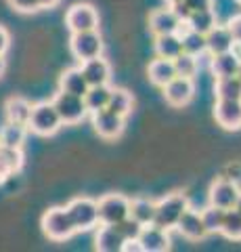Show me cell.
<instances>
[{
  "instance_id": "cell-1",
  "label": "cell",
  "mask_w": 241,
  "mask_h": 252,
  "mask_svg": "<svg viewBox=\"0 0 241 252\" xmlns=\"http://www.w3.org/2000/svg\"><path fill=\"white\" fill-rule=\"evenodd\" d=\"M63 126L53 101H40L32 105V114L27 120V130L38 137H53Z\"/></svg>"
},
{
  "instance_id": "cell-2",
  "label": "cell",
  "mask_w": 241,
  "mask_h": 252,
  "mask_svg": "<svg viewBox=\"0 0 241 252\" xmlns=\"http://www.w3.org/2000/svg\"><path fill=\"white\" fill-rule=\"evenodd\" d=\"M189 208V200H187L185 193H170V195H164L161 200L155 202V220L153 225L161 227V229H174L178 219L183 217V212Z\"/></svg>"
},
{
  "instance_id": "cell-3",
  "label": "cell",
  "mask_w": 241,
  "mask_h": 252,
  "mask_svg": "<svg viewBox=\"0 0 241 252\" xmlns=\"http://www.w3.org/2000/svg\"><path fill=\"white\" fill-rule=\"evenodd\" d=\"M42 231L53 242H65L76 233V227L72 223V219H69L67 210L55 206V208H49L42 215Z\"/></svg>"
},
{
  "instance_id": "cell-4",
  "label": "cell",
  "mask_w": 241,
  "mask_h": 252,
  "mask_svg": "<svg viewBox=\"0 0 241 252\" xmlns=\"http://www.w3.org/2000/svg\"><path fill=\"white\" fill-rule=\"evenodd\" d=\"M53 105H55L63 126L65 124L74 126L78 122H82L84 118H86V114H88L86 103H84V97H78V94L65 93V91H59L55 97H53Z\"/></svg>"
},
{
  "instance_id": "cell-5",
  "label": "cell",
  "mask_w": 241,
  "mask_h": 252,
  "mask_svg": "<svg viewBox=\"0 0 241 252\" xmlns=\"http://www.w3.org/2000/svg\"><path fill=\"white\" fill-rule=\"evenodd\" d=\"M69 219L76 227V231H90L99 225V212L97 200L92 198H74L65 206Z\"/></svg>"
},
{
  "instance_id": "cell-6",
  "label": "cell",
  "mask_w": 241,
  "mask_h": 252,
  "mask_svg": "<svg viewBox=\"0 0 241 252\" xmlns=\"http://www.w3.org/2000/svg\"><path fill=\"white\" fill-rule=\"evenodd\" d=\"M69 51L78 61H88L103 55V38H101L99 30L88 32H76L69 38Z\"/></svg>"
},
{
  "instance_id": "cell-7",
  "label": "cell",
  "mask_w": 241,
  "mask_h": 252,
  "mask_svg": "<svg viewBox=\"0 0 241 252\" xmlns=\"http://www.w3.org/2000/svg\"><path fill=\"white\" fill-rule=\"evenodd\" d=\"M99 225H115L130 212V200L122 193H107L97 202Z\"/></svg>"
},
{
  "instance_id": "cell-8",
  "label": "cell",
  "mask_w": 241,
  "mask_h": 252,
  "mask_svg": "<svg viewBox=\"0 0 241 252\" xmlns=\"http://www.w3.org/2000/svg\"><path fill=\"white\" fill-rule=\"evenodd\" d=\"M65 26L69 28L72 34H76V32L99 30V13L88 2H76L65 13Z\"/></svg>"
},
{
  "instance_id": "cell-9",
  "label": "cell",
  "mask_w": 241,
  "mask_h": 252,
  "mask_svg": "<svg viewBox=\"0 0 241 252\" xmlns=\"http://www.w3.org/2000/svg\"><path fill=\"white\" fill-rule=\"evenodd\" d=\"M92 126H95V132L101 139L113 141L124 132L126 118H122L118 114H113L111 109L103 107V109H99V112H92Z\"/></svg>"
},
{
  "instance_id": "cell-10",
  "label": "cell",
  "mask_w": 241,
  "mask_h": 252,
  "mask_svg": "<svg viewBox=\"0 0 241 252\" xmlns=\"http://www.w3.org/2000/svg\"><path fill=\"white\" fill-rule=\"evenodd\" d=\"M241 189L237 185V181H231V179H216L212 187H210V193H208V200L212 206H218L222 210H229V208H235V202L239 198Z\"/></svg>"
},
{
  "instance_id": "cell-11",
  "label": "cell",
  "mask_w": 241,
  "mask_h": 252,
  "mask_svg": "<svg viewBox=\"0 0 241 252\" xmlns=\"http://www.w3.org/2000/svg\"><path fill=\"white\" fill-rule=\"evenodd\" d=\"M164 99L168 105L172 107H183L193 99L195 94V84H193V78H185V76H174L164 89Z\"/></svg>"
},
{
  "instance_id": "cell-12",
  "label": "cell",
  "mask_w": 241,
  "mask_h": 252,
  "mask_svg": "<svg viewBox=\"0 0 241 252\" xmlns=\"http://www.w3.org/2000/svg\"><path fill=\"white\" fill-rule=\"evenodd\" d=\"M214 120L224 130L241 128V99H216Z\"/></svg>"
},
{
  "instance_id": "cell-13",
  "label": "cell",
  "mask_w": 241,
  "mask_h": 252,
  "mask_svg": "<svg viewBox=\"0 0 241 252\" xmlns=\"http://www.w3.org/2000/svg\"><path fill=\"white\" fill-rule=\"evenodd\" d=\"M174 229L183 235V238L187 240H193V242H197V240H204L208 231H206V227H204V220H201V215H199V210H193L191 206L187 208L183 212V217L178 219V223Z\"/></svg>"
},
{
  "instance_id": "cell-14",
  "label": "cell",
  "mask_w": 241,
  "mask_h": 252,
  "mask_svg": "<svg viewBox=\"0 0 241 252\" xmlns=\"http://www.w3.org/2000/svg\"><path fill=\"white\" fill-rule=\"evenodd\" d=\"M138 244H141L143 252H164L170 250V235L166 229L158 225H145L141 233H138Z\"/></svg>"
},
{
  "instance_id": "cell-15",
  "label": "cell",
  "mask_w": 241,
  "mask_h": 252,
  "mask_svg": "<svg viewBox=\"0 0 241 252\" xmlns=\"http://www.w3.org/2000/svg\"><path fill=\"white\" fill-rule=\"evenodd\" d=\"M82 74L86 78L88 86H99V84H109L111 80V65L109 61L103 57H95L88 61H82Z\"/></svg>"
},
{
  "instance_id": "cell-16",
  "label": "cell",
  "mask_w": 241,
  "mask_h": 252,
  "mask_svg": "<svg viewBox=\"0 0 241 252\" xmlns=\"http://www.w3.org/2000/svg\"><path fill=\"white\" fill-rule=\"evenodd\" d=\"M178 23L181 19L174 15V11L170 9H155L149 15V30L153 36H161V34H176Z\"/></svg>"
},
{
  "instance_id": "cell-17",
  "label": "cell",
  "mask_w": 241,
  "mask_h": 252,
  "mask_svg": "<svg viewBox=\"0 0 241 252\" xmlns=\"http://www.w3.org/2000/svg\"><path fill=\"white\" fill-rule=\"evenodd\" d=\"M147 76H149V82L153 86H158V89H164V86L176 76L172 59H164V57L153 59L149 63V67H147Z\"/></svg>"
},
{
  "instance_id": "cell-18",
  "label": "cell",
  "mask_w": 241,
  "mask_h": 252,
  "mask_svg": "<svg viewBox=\"0 0 241 252\" xmlns=\"http://www.w3.org/2000/svg\"><path fill=\"white\" fill-rule=\"evenodd\" d=\"M233 36H231V32L227 26H216L212 28L206 34V49L210 55H218V53H227L233 49Z\"/></svg>"
},
{
  "instance_id": "cell-19",
  "label": "cell",
  "mask_w": 241,
  "mask_h": 252,
  "mask_svg": "<svg viewBox=\"0 0 241 252\" xmlns=\"http://www.w3.org/2000/svg\"><path fill=\"white\" fill-rule=\"evenodd\" d=\"M124 240L120 231L115 229L113 225H103L99 227V231L95 235V250L99 252H122L124 246Z\"/></svg>"
},
{
  "instance_id": "cell-20",
  "label": "cell",
  "mask_w": 241,
  "mask_h": 252,
  "mask_svg": "<svg viewBox=\"0 0 241 252\" xmlns=\"http://www.w3.org/2000/svg\"><path fill=\"white\" fill-rule=\"evenodd\" d=\"M88 89L90 86H88L86 78H84L80 67H69L59 78V91H65V93L78 94V97H84Z\"/></svg>"
},
{
  "instance_id": "cell-21",
  "label": "cell",
  "mask_w": 241,
  "mask_h": 252,
  "mask_svg": "<svg viewBox=\"0 0 241 252\" xmlns=\"http://www.w3.org/2000/svg\"><path fill=\"white\" fill-rule=\"evenodd\" d=\"M239 57L233 51L227 53H218V55H212L210 59V69H212L214 78H227V76H237V69H239Z\"/></svg>"
},
{
  "instance_id": "cell-22",
  "label": "cell",
  "mask_w": 241,
  "mask_h": 252,
  "mask_svg": "<svg viewBox=\"0 0 241 252\" xmlns=\"http://www.w3.org/2000/svg\"><path fill=\"white\" fill-rule=\"evenodd\" d=\"M32 105L26 97H9L4 103V116L9 122H17V124H23L27 126V120H29V114H32Z\"/></svg>"
},
{
  "instance_id": "cell-23",
  "label": "cell",
  "mask_w": 241,
  "mask_h": 252,
  "mask_svg": "<svg viewBox=\"0 0 241 252\" xmlns=\"http://www.w3.org/2000/svg\"><path fill=\"white\" fill-rule=\"evenodd\" d=\"M26 137H27V126L17 124V122H9V120H6L4 126L0 128V145H2V147L21 149L23 143H26Z\"/></svg>"
},
{
  "instance_id": "cell-24",
  "label": "cell",
  "mask_w": 241,
  "mask_h": 252,
  "mask_svg": "<svg viewBox=\"0 0 241 252\" xmlns=\"http://www.w3.org/2000/svg\"><path fill=\"white\" fill-rule=\"evenodd\" d=\"M153 49H155L158 57L174 59L183 53V40L178 34H161V36H155Z\"/></svg>"
},
{
  "instance_id": "cell-25",
  "label": "cell",
  "mask_w": 241,
  "mask_h": 252,
  "mask_svg": "<svg viewBox=\"0 0 241 252\" xmlns=\"http://www.w3.org/2000/svg\"><path fill=\"white\" fill-rule=\"evenodd\" d=\"M130 219H134L136 223L145 225H153L155 220V202L153 200H147V198H134L130 200V212H128Z\"/></svg>"
},
{
  "instance_id": "cell-26",
  "label": "cell",
  "mask_w": 241,
  "mask_h": 252,
  "mask_svg": "<svg viewBox=\"0 0 241 252\" xmlns=\"http://www.w3.org/2000/svg\"><path fill=\"white\" fill-rule=\"evenodd\" d=\"M111 97V86L109 84H99V86H90L84 94V103H86V109L92 112H99V109L107 107Z\"/></svg>"
},
{
  "instance_id": "cell-27",
  "label": "cell",
  "mask_w": 241,
  "mask_h": 252,
  "mask_svg": "<svg viewBox=\"0 0 241 252\" xmlns=\"http://www.w3.org/2000/svg\"><path fill=\"white\" fill-rule=\"evenodd\" d=\"M132 107H134L132 93H128L126 89H111V97H109V103H107V109H111L113 114H118L122 118H128Z\"/></svg>"
},
{
  "instance_id": "cell-28",
  "label": "cell",
  "mask_w": 241,
  "mask_h": 252,
  "mask_svg": "<svg viewBox=\"0 0 241 252\" xmlns=\"http://www.w3.org/2000/svg\"><path fill=\"white\" fill-rule=\"evenodd\" d=\"M214 94L216 99H241V78L239 76L216 78Z\"/></svg>"
},
{
  "instance_id": "cell-29",
  "label": "cell",
  "mask_w": 241,
  "mask_h": 252,
  "mask_svg": "<svg viewBox=\"0 0 241 252\" xmlns=\"http://www.w3.org/2000/svg\"><path fill=\"white\" fill-rule=\"evenodd\" d=\"M187 23H189V28L193 32H199V34H208L210 30H212L216 26V13L214 9H204V11H193L189 15V19H187Z\"/></svg>"
},
{
  "instance_id": "cell-30",
  "label": "cell",
  "mask_w": 241,
  "mask_h": 252,
  "mask_svg": "<svg viewBox=\"0 0 241 252\" xmlns=\"http://www.w3.org/2000/svg\"><path fill=\"white\" fill-rule=\"evenodd\" d=\"M220 233H222L227 240H235V242L241 240V215H239L235 208L224 210V219H222Z\"/></svg>"
},
{
  "instance_id": "cell-31",
  "label": "cell",
  "mask_w": 241,
  "mask_h": 252,
  "mask_svg": "<svg viewBox=\"0 0 241 252\" xmlns=\"http://www.w3.org/2000/svg\"><path fill=\"white\" fill-rule=\"evenodd\" d=\"M201 215V220H204V227L208 235L210 233H220V227H222V219H224V210L218 208V206H206L204 210H199Z\"/></svg>"
},
{
  "instance_id": "cell-32",
  "label": "cell",
  "mask_w": 241,
  "mask_h": 252,
  "mask_svg": "<svg viewBox=\"0 0 241 252\" xmlns=\"http://www.w3.org/2000/svg\"><path fill=\"white\" fill-rule=\"evenodd\" d=\"M181 40H183V51L189 53V55H195V57H199V55H204L208 51L206 49V36L199 34V32L187 30L181 36Z\"/></svg>"
},
{
  "instance_id": "cell-33",
  "label": "cell",
  "mask_w": 241,
  "mask_h": 252,
  "mask_svg": "<svg viewBox=\"0 0 241 252\" xmlns=\"http://www.w3.org/2000/svg\"><path fill=\"white\" fill-rule=\"evenodd\" d=\"M174 63V72L176 76H185V78H193L197 74V69H199V61L195 55H189V53H181L178 57L172 59Z\"/></svg>"
},
{
  "instance_id": "cell-34",
  "label": "cell",
  "mask_w": 241,
  "mask_h": 252,
  "mask_svg": "<svg viewBox=\"0 0 241 252\" xmlns=\"http://www.w3.org/2000/svg\"><path fill=\"white\" fill-rule=\"evenodd\" d=\"M0 160L6 164V168L11 170V175H15V172H19L23 168V152L21 149L0 145Z\"/></svg>"
},
{
  "instance_id": "cell-35",
  "label": "cell",
  "mask_w": 241,
  "mask_h": 252,
  "mask_svg": "<svg viewBox=\"0 0 241 252\" xmlns=\"http://www.w3.org/2000/svg\"><path fill=\"white\" fill-rule=\"evenodd\" d=\"M115 229L120 231V235L124 240H138V233H141V229H143V225L141 223H136L134 219H130V217H126L124 220H120V223H115L113 225Z\"/></svg>"
},
{
  "instance_id": "cell-36",
  "label": "cell",
  "mask_w": 241,
  "mask_h": 252,
  "mask_svg": "<svg viewBox=\"0 0 241 252\" xmlns=\"http://www.w3.org/2000/svg\"><path fill=\"white\" fill-rule=\"evenodd\" d=\"M6 2L11 4V9L13 11H17V13H36V11H40V2L38 0H6Z\"/></svg>"
},
{
  "instance_id": "cell-37",
  "label": "cell",
  "mask_w": 241,
  "mask_h": 252,
  "mask_svg": "<svg viewBox=\"0 0 241 252\" xmlns=\"http://www.w3.org/2000/svg\"><path fill=\"white\" fill-rule=\"evenodd\" d=\"M227 28H229L231 36H233V42L241 44V15H235V17H231L229 23H227Z\"/></svg>"
},
{
  "instance_id": "cell-38",
  "label": "cell",
  "mask_w": 241,
  "mask_h": 252,
  "mask_svg": "<svg viewBox=\"0 0 241 252\" xmlns=\"http://www.w3.org/2000/svg\"><path fill=\"white\" fill-rule=\"evenodd\" d=\"M170 9L174 11V15L181 21H187V19H189V15H191V9L183 2V0H178V2H174V4H170Z\"/></svg>"
},
{
  "instance_id": "cell-39",
  "label": "cell",
  "mask_w": 241,
  "mask_h": 252,
  "mask_svg": "<svg viewBox=\"0 0 241 252\" xmlns=\"http://www.w3.org/2000/svg\"><path fill=\"white\" fill-rule=\"evenodd\" d=\"M183 2L189 6L191 13L193 11H204V9H212L214 6V0H183Z\"/></svg>"
},
{
  "instance_id": "cell-40",
  "label": "cell",
  "mask_w": 241,
  "mask_h": 252,
  "mask_svg": "<svg viewBox=\"0 0 241 252\" xmlns=\"http://www.w3.org/2000/svg\"><path fill=\"white\" fill-rule=\"evenodd\" d=\"M9 46H11V36H9V32H6V28L0 26V55H4L9 51Z\"/></svg>"
},
{
  "instance_id": "cell-41",
  "label": "cell",
  "mask_w": 241,
  "mask_h": 252,
  "mask_svg": "<svg viewBox=\"0 0 241 252\" xmlns=\"http://www.w3.org/2000/svg\"><path fill=\"white\" fill-rule=\"evenodd\" d=\"M11 177V170L9 168H6V164L2 162V160H0V185H2L4 183V181L6 179H9Z\"/></svg>"
},
{
  "instance_id": "cell-42",
  "label": "cell",
  "mask_w": 241,
  "mask_h": 252,
  "mask_svg": "<svg viewBox=\"0 0 241 252\" xmlns=\"http://www.w3.org/2000/svg\"><path fill=\"white\" fill-rule=\"evenodd\" d=\"M40 2V9H55L61 0H38Z\"/></svg>"
},
{
  "instance_id": "cell-43",
  "label": "cell",
  "mask_w": 241,
  "mask_h": 252,
  "mask_svg": "<svg viewBox=\"0 0 241 252\" xmlns=\"http://www.w3.org/2000/svg\"><path fill=\"white\" fill-rule=\"evenodd\" d=\"M4 69H6V61H4V55H0V76L4 74Z\"/></svg>"
},
{
  "instance_id": "cell-44",
  "label": "cell",
  "mask_w": 241,
  "mask_h": 252,
  "mask_svg": "<svg viewBox=\"0 0 241 252\" xmlns=\"http://www.w3.org/2000/svg\"><path fill=\"white\" fill-rule=\"evenodd\" d=\"M235 210L241 215V193H239V198H237V202H235Z\"/></svg>"
},
{
  "instance_id": "cell-45",
  "label": "cell",
  "mask_w": 241,
  "mask_h": 252,
  "mask_svg": "<svg viewBox=\"0 0 241 252\" xmlns=\"http://www.w3.org/2000/svg\"><path fill=\"white\" fill-rule=\"evenodd\" d=\"M237 76L241 78V61H239V69H237Z\"/></svg>"
},
{
  "instance_id": "cell-46",
  "label": "cell",
  "mask_w": 241,
  "mask_h": 252,
  "mask_svg": "<svg viewBox=\"0 0 241 252\" xmlns=\"http://www.w3.org/2000/svg\"><path fill=\"white\" fill-rule=\"evenodd\" d=\"M166 2H168V4H174V2H178V0H166Z\"/></svg>"
},
{
  "instance_id": "cell-47",
  "label": "cell",
  "mask_w": 241,
  "mask_h": 252,
  "mask_svg": "<svg viewBox=\"0 0 241 252\" xmlns=\"http://www.w3.org/2000/svg\"><path fill=\"white\" fill-rule=\"evenodd\" d=\"M239 2H241V0H239Z\"/></svg>"
}]
</instances>
